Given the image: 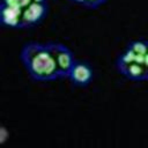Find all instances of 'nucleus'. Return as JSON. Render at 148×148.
<instances>
[{
  "label": "nucleus",
  "mask_w": 148,
  "mask_h": 148,
  "mask_svg": "<svg viewBox=\"0 0 148 148\" xmlns=\"http://www.w3.org/2000/svg\"><path fill=\"white\" fill-rule=\"evenodd\" d=\"M20 59L29 76L36 81H52L61 79L50 42L25 43L21 49Z\"/></svg>",
  "instance_id": "nucleus-1"
},
{
  "label": "nucleus",
  "mask_w": 148,
  "mask_h": 148,
  "mask_svg": "<svg viewBox=\"0 0 148 148\" xmlns=\"http://www.w3.org/2000/svg\"><path fill=\"white\" fill-rule=\"evenodd\" d=\"M51 50L54 54L56 61L58 64L61 77H67L69 74V71L75 61L74 56L72 51L64 44L61 43H56V42H50Z\"/></svg>",
  "instance_id": "nucleus-2"
},
{
  "label": "nucleus",
  "mask_w": 148,
  "mask_h": 148,
  "mask_svg": "<svg viewBox=\"0 0 148 148\" xmlns=\"http://www.w3.org/2000/svg\"><path fill=\"white\" fill-rule=\"evenodd\" d=\"M94 76V72L91 66L82 60H75L67 79L71 80V82L77 87H87Z\"/></svg>",
  "instance_id": "nucleus-3"
},
{
  "label": "nucleus",
  "mask_w": 148,
  "mask_h": 148,
  "mask_svg": "<svg viewBox=\"0 0 148 148\" xmlns=\"http://www.w3.org/2000/svg\"><path fill=\"white\" fill-rule=\"evenodd\" d=\"M47 13V2H35L32 1L28 7L23 8L22 12V28L34 27L38 24Z\"/></svg>",
  "instance_id": "nucleus-4"
},
{
  "label": "nucleus",
  "mask_w": 148,
  "mask_h": 148,
  "mask_svg": "<svg viewBox=\"0 0 148 148\" xmlns=\"http://www.w3.org/2000/svg\"><path fill=\"white\" fill-rule=\"evenodd\" d=\"M22 12L23 8H14L0 2V21L6 27L22 28Z\"/></svg>",
  "instance_id": "nucleus-5"
},
{
  "label": "nucleus",
  "mask_w": 148,
  "mask_h": 148,
  "mask_svg": "<svg viewBox=\"0 0 148 148\" xmlns=\"http://www.w3.org/2000/svg\"><path fill=\"white\" fill-rule=\"evenodd\" d=\"M117 68L123 75H125L126 77H128L131 80H134V81L148 80V68L145 65L131 62L128 65L119 66Z\"/></svg>",
  "instance_id": "nucleus-6"
},
{
  "label": "nucleus",
  "mask_w": 148,
  "mask_h": 148,
  "mask_svg": "<svg viewBox=\"0 0 148 148\" xmlns=\"http://www.w3.org/2000/svg\"><path fill=\"white\" fill-rule=\"evenodd\" d=\"M127 47L131 49L136 54H146L148 52V43L147 40H143V39L133 40L127 45Z\"/></svg>",
  "instance_id": "nucleus-7"
},
{
  "label": "nucleus",
  "mask_w": 148,
  "mask_h": 148,
  "mask_svg": "<svg viewBox=\"0 0 148 148\" xmlns=\"http://www.w3.org/2000/svg\"><path fill=\"white\" fill-rule=\"evenodd\" d=\"M103 2H105V0H86L84 6L88 8H96Z\"/></svg>",
  "instance_id": "nucleus-8"
},
{
  "label": "nucleus",
  "mask_w": 148,
  "mask_h": 148,
  "mask_svg": "<svg viewBox=\"0 0 148 148\" xmlns=\"http://www.w3.org/2000/svg\"><path fill=\"white\" fill-rule=\"evenodd\" d=\"M20 5H21V7L22 8H25V7H28L31 2H32V0H16Z\"/></svg>",
  "instance_id": "nucleus-9"
},
{
  "label": "nucleus",
  "mask_w": 148,
  "mask_h": 148,
  "mask_svg": "<svg viewBox=\"0 0 148 148\" xmlns=\"http://www.w3.org/2000/svg\"><path fill=\"white\" fill-rule=\"evenodd\" d=\"M143 65L148 68V52L145 54V61H143Z\"/></svg>",
  "instance_id": "nucleus-10"
},
{
  "label": "nucleus",
  "mask_w": 148,
  "mask_h": 148,
  "mask_svg": "<svg viewBox=\"0 0 148 148\" xmlns=\"http://www.w3.org/2000/svg\"><path fill=\"white\" fill-rule=\"evenodd\" d=\"M71 1L76 2V3H81V5H83V6H84V2H86V0H71Z\"/></svg>",
  "instance_id": "nucleus-11"
},
{
  "label": "nucleus",
  "mask_w": 148,
  "mask_h": 148,
  "mask_svg": "<svg viewBox=\"0 0 148 148\" xmlns=\"http://www.w3.org/2000/svg\"><path fill=\"white\" fill-rule=\"evenodd\" d=\"M32 1H35V2H45L46 0H32Z\"/></svg>",
  "instance_id": "nucleus-12"
},
{
  "label": "nucleus",
  "mask_w": 148,
  "mask_h": 148,
  "mask_svg": "<svg viewBox=\"0 0 148 148\" xmlns=\"http://www.w3.org/2000/svg\"><path fill=\"white\" fill-rule=\"evenodd\" d=\"M147 43H148V39H147Z\"/></svg>",
  "instance_id": "nucleus-13"
}]
</instances>
